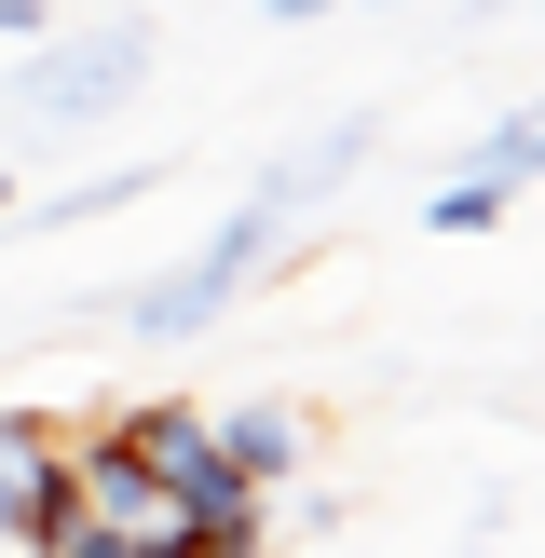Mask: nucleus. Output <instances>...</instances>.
Wrapping results in <instances>:
<instances>
[{"label":"nucleus","instance_id":"2","mask_svg":"<svg viewBox=\"0 0 545 558\" xmlns=\"http://www.w3.org/2000/svg\"><path fill=\"white\" fill-rule=\"evenodd\" d=\"M150 27L136 14H109V27H69L55 54H27L14 69V109L27 123H109V109H136V82H150Z\"/></svg>","mask_w":545,"mask_h":558},{"label":"nucleus","instance_id":"5","mask_svg":"<svg viewBox=\"0 0 545 558\" xmlns=\"http://www.w3.org/2000/svg\"><path fill=\"white\" fill-rule=\"evenodd\" d=\"M205 436H218V463H232V477L259 490V505H272V490L300 477V450H314L287 396H232V409H205Z\"/></svg>","mask_w":545,"mask_h":558},{"label":"nucleus","instance_id":"7","mask_svg":"<svg viewBox=\"0 0 545 558\" xmlns=\"http://www.w3.org/2000/svg\"><path fill=\"white\" fill-rule=\"evenodd\" d=\"M463 178H491V191H545V96H532V109H505V123L463 150Z\"/></svg>","mask_w":545,"mask_h":558},{"label":"nucleus","instance_id":"6","mask_svg":"<svg viewBox=\"0 0 545 558\" xmlns=\"http://www.w3.org/2000/svg\"><path fill=\"white\" fill-rule=\"evenodd\" d=\"M69 477H82V518H123V532H150V518H164V477H150V450H136L123 423L69 436Z\"/></svg>","mask_w":545,"mask_h":558},{"label":"nucleus","instance_id":"3","mask_svg":"<svg viewBox=\"0 0 545 558\" xmlns=\"http://www.w3.org/2000/svg\"><path fill=\"white\" fill-rule=\"evenodd\" d=\"M69 518H82V477H69V436H55V409H0V545L41 558Z\"/></svg>","mask_w":545,"mask_h":558},{"label":"nucleus","instance_id":"8","mask_svg":"<svg viewBox=\"0 0 545 558\" xmlns=\"http://www.w3.org/2000/svg\"><path fill=\"white\" fill-rule=\"evenodd\" d=\"M136 191H164V150H150V163H109V178H82V191H55V232H82V218H123Z\"/></svg>","mask_w":545,"mask_h":558},{"label":"nucleus","instance_id":"4","mask_svg":"<svg viewBox=\"0 0 545 558\" xmlns=\"http://www.w3.org/2000/svg\"><path fill=\"white\" fill-rule=\"evenodd\" d=\"M368 150H382V109H341V123H314V136H300L287 163H259L245 191H259L272 218H300V205H327V191H341V178H354Z\"/></svg>","mask_w":545,"mask_h":558},{"label":"nucleus","instance_id":"10","mask_svg":"<svg viewBox=\"0 0 545 558\" xmlns=\"http://www.w3.org/2000/svg\"><path fill=\"white\" fill-rule=\"evenodd\" d=\"M55 27V0H0V41H41Z\"/></svg>","mask_w":545,"mask_h":558},{"label":"nucleus","instance_id":"9","mask_svg":"<svg viewBox=\"0 0 545 558\" xmlns=\"http://www.w3.org/2000/svg\"><path fill=\"white\" fill-rule=\"evenodd\" d=\"M505 205H518V191H491V178H450V191H423V232L477 245V232H505Z\"/></svg>","mask_w":545,"mask_h":558},{"label":"nucleus","instance_id":"11","mask_svg":"<svg viewBox=\"0 0 545 558\" xmlns=\"http://www.w3.org/2000/svg\"><path fill=\"white\" fill-rule=\"evenodd\" d=\"M259 14H287V27H314V14H327V0H259Z\"/></svg>","mask_w":545,"mask_h":558},{"label":"nucleus","instance_id":"12","mask_svg":"<svg viewBox=\"0 0 545 558\" xmlns=\"http://www.w3.org/2000/svg\"><path fill=\"white\" fill-rule=\"evenodd\" d=\"M0 218H14V163H0Z\"/></svg>","mask_w":545,"mask_h":558},{"label":"nucleus","instance_id":"1","mask_svg":"<svg viewBox=\"0 0 545 558\" xmlns=\"http://www.w3.org/2000/svg\"><path fill=\"white\" fill-rule=\"evenodd\" d=\"M272 232H287V218H272L259 191H245V205L218 218V232L191 245L178 272H150V287H123V327H136V341H205V327L232 314L245 287H259V259H272Z\"/></svg>","mask_w":545,"mask_h":558}]
</instances>
